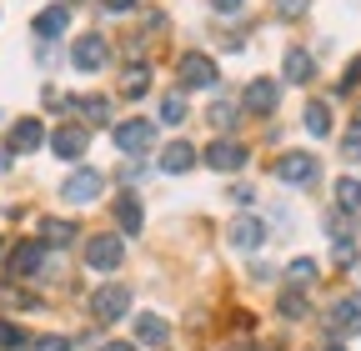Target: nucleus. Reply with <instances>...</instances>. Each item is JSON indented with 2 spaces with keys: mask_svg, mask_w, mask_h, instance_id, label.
Masks as SVG:
<instances>
[{
  "mask_svg": "<svg viewBox=\"0 0 361 351\" xmlns=\"http://www.w3.org/2000/svg\"><path fill=\"white\" fill-rule=\"evenodd\" d=\"M66 25H71L66 6H51V11H40V16H35V35H45V40H51V35H61Z\"/></svg>",
  "mask_w": 361,
  "mask_h": 351,
  "instance_id": "aec40b11",
  "label": "nucleus"
},
{
  "mask_svg": "<svg viewBox=\"0 0 361 351\" xmlns=\"http://www.w3.org/2000/svg\"><path fill=\"white\" fill-rule=\"evenodd\" d=\"M161 121H166V125H176V121H186V106H180L176 96H171V101H161Z\"/></svg>",
  "mask_w": 361,
  "mask_h": 351,
  "instance_id": "2f4dec72",
  "label": "nucleus"
},
{
  "mask_svg": "<svg viewBox=\"0 0 361 351\" xmlns=\"http://www.w3.org/2000/svg\"><path fill=\"white\" fill-rule=\"evenodd\" d=\"M276 11H281L286 20H301V16L311 11V0H276Z\"/></svg>",
  "mask_w": 361,
  "mask_h": 351,
  "instance_id": "c756f323",
  "label": "nucleus"
},
{
  "mask_svg": "<svg viewBox=\"0 0 361 351\" xmlns=\"http://www.w3.org/2000/svg\"><path fill=\"white\" fill-rule=\"evenodd\" d=\"M326 326H331V336H356V331H361V296H341V301H331Z\"/></svg>",
  "mask_w": 361,
  "mask_h": 351,
  "instance_id": "423d86ee",
  "label": "nucleus"
},
{
  "mask_svg": "<svg viewBox=\"0 0 361 351\" xmlns=\"http://www.w3.org/2000/svg\"><path fill=\"white\" fill-rule=\"evenodd\" d=\"M101 191H106V176H101V171H90V166H85V171H75L71 181L61 186V196H66L71 206H90Z\"/></svg>",
  "mask_w": 361,
  "mask_h": 351,
  "instance_id": "20e7f679",
  "label": "nucleus"
},
{
  "mask_svg": "<svg viewBox=\"0 0 361 351\" xmlns=\"http://www.w3.org/2000/svg\"><path fill=\"white\" fill-rule=\"evenodd\" d=\"M116 226H121L126 236L141 231V201H135V196H121V201H116Z\"/></svg>",
  "mask_w": 361,
  "mask_h": 351,
  "instance_id": "6ab92c4d",
  "label": "nucleus"
},
{
  "mask_svg": "<svg viewBox=\"0 0 361 351\" xmlns=\"http://www.w3.org/2000/svg\"><path fill=\"white\" fill-rule=\"evenodd\" d=\"M151 141H156V125H151V121H126V125H116V151H121V156H141V151H151Z\"/></svg>",
  "mask_w": 361,
  "mask_h": 351,
  "instance_id": "39448f33",
  "label": "nucleus"
},
{
  "mask_svg": "<svg viewBox=\"0 0 361 351\" xmlns=\"http://www.w3.org/2000/svg\"><path fill=\"white\" fill-rule=\"evenodd\" d=\"M126 306H130V291H126V286H101V291H90V316H96V321L126 316Z\"/></svg>",
  "mask_w": 361,
  "mask_h": 351,
  "instance_id": "0eeeda50",
  "label": "nucleus"
},
{
  "mask_svg": "<svg viewBox=\"0 0 361 351\" xmlns=\"http://www.w3.org/2000/svg\"><path fill=\"white\" fill-rule=\"evenodd\" d=\"M281 316H286V321H301V316H306V296H301V291H286V296H281Z\"/></svg>",
  "mask_w": 361,
  "mask_h": 351,
  "instance_id": "bb28decb",
  "label": "nucleus"
},
{
  "mask_svg": "<svg viewBox=\"0 0 361 351\" xmlns=\"http://www.w3.org/2000/svg\"><path fill=\"white\" fill-rule=\"evenodd\" d=\"M356 80H361V61H351V70L341 75V91H351V85H356Z\"/></svg>",
  "mask_w": 361,
  "mask_h": 351,
  "instance_id": "72a5a7b5",
  "label": "nucleus"
},
{
  "mask_svg": "<svg viewBox=\"0 0 361 351\" xmlns=\"http://www.w3.org/2000/svg\"><path fill=\"white\" fill-rule=\"evenodd\" d=\"M11 161H16V151H0V171H11Z\"/></svg>",
  "mask_w": 361,
  "mask_h": 351,
  "instance_id": "e433bc0d",
  "label": "nucleus"
},
{
  "mask_svg": "<svg viewBox=\"0 0 361 351\" xmlns=\"http://www.w3.org/2000/svg\"><path fill=\"white\" fill-rule=\"evenodd\" d=\"M336 206L351 216V211H361V181H356V176H341V181H336Z\"/></svg>",
  "mask_w": 361,
  "mask_h": 351,
  "instance_id": "5701e85b",
  "label": "nucleus"
},
{
  "mask_svg": "<svg viewBox=\"0 0 361 351\" xmlns=\"http://www.w3.org/2000/svg\"><path fill=\"white\" fill-rule=\"evenodd\" d=\"M261 236H266V226L256 221V216H236V221H231V246L236 251H256Z\"/></svg>",
  "mask_w": 361,
  "mask_h": 351,
  "instance_id": "ddd939ff",
  "label": "nucleus"
},
{
  "mask_svg": "<svg viewBox=\"0 0 361 351\" xmlns=\"http://www.w3.org/2000/svg\"><path fill=\"white\" fill-rule=\"evenodd\" d=\"M101 6H106V11H111V16H126V11H130V6H135V0H101Z\"/></svg>",
  "mask_w": 361,
  "mask_h": 351,
  "instance_id": "f704fd0d",
  "label": "nucleus"
},
{
  "mask_svg": "<svg viewBox=\"0 0 361 351\" xmlns=\"http://www.w3.org/2000/svg\"><path fill=\"white\" fill-rule=\"evenodd\" d=\"M241 111H246V106H241V101H216V106H211V111H206V121H211V125H221V130H226V125H236V116H241Z\"/></svg>",
  "mask_w": 361,
  "mask_h": 351,
  "instance_id": "b1692460",
  "label": "nucleus"
},
{
  "mask_svg": "<svg viewBox=\"0 0 361 351\" xmlns=\"http://www.w3.org/2000/svg\"><path fill=\"white\" fill-rule=\"evenodd\" d=\"M281 75H286L291 85H306V80L316 75V61H311L306 51H286V66H281Z\"/></svg>",
  "mask_w": 361,
  "mask_h": 351,
  "instance_id": "a211bd4d",
  "label": "nucleus"
},
{
  "mask_svg": "<svg viewBox=\"0 0 361 351\" xmlns=\"http://www.w3.org/2000/svg\"><path fill=\"white\" fill-rule=\"evenodd\" d=\"M35 351H75L66 336H45V341H35Z\"/></svg>",
  "mask_w": 361,
  "mask_h": 351,
  "instance_id": "473e14b6",
  "label": "nucleus"
},
{
  "mask_svg": "<svg viewBox=\"0 0 361 351\" xmlns=\"http://www.w3.org/2000/svg\"><path fill=\"white\" fill-rule=\"evenodd\" d=\"M106 56H111L106 35H80L75 46H71V66H75L80 75H96V70L106 66Z\"/></svg>",
  "mask_w": 361,
  "mask_h": 351,
  "instance_id": "7ed1b4c3",
  "label": "nucleus"
},
{
  "mask_svg": "<svg viewBox=\"0 0 361 351\" xmlns=\"http://www.w3.org/2000/svg\"><path fill=\"white\" fill-rule=\"evenodd\" d=\"M201 161H206L211 171H241V166H246V146H241V141H211Z\"/></svg>",
  "mask_w": 361,
  "mask_h": 351,
  "instance_id": "1a4fd4ad",
  "label": "nucleus"
},
{
  "mask_svg": "<svg viewBox=\"0 0 361 351\" xmlns=\"http://www.w3.org/2000/svg\"><path fill=\"white\" fill-rule=\"evenodd\" d=\"M30 341H25V331L16 326V321H0V351H25Z\"/></svg>",
  "mask_w": 361,
  "mask_h": 351,
  "instance_id": "a878e982",
  "label": "nucleus"
},
{
  "mask_svg": "<svg viewBox=\"0 0 361 351\" xmlns=\"http://www.w3.org/2000/svg\"><path fill=\"white\" fill-rule=\"evenodd\" d=\"M201 156H196V146H186V141H171L166 151H161V171H171V176H180V171H191Z\"/></svg>",
  "mask_w": 361,
  "mask_h": 351,
  "instance_id": "dca6fc26",
  "label": "nucleus"
},
{
  "mask_svg": "<svg viewBox=\"0 0 361 351\" xmlns=\"http://www.w3.org/2000/svg\"><path fill=\"white\" fill-rule=\"evenodd\" d=\"M286 276H291V281H316V261H306V256L291 261V271H286Z\"/></svg>",
  "mask_w": 361,
  "mask_h": 351,
  "instance_id": "7c9ffc66",
  "label": "nucleus"
},
{
  "mask_svg": "<svg viewBox=\"0 0 361 351\" xmlns=\"http://www.w3.org/2000/svg\"><path fill=\"white\" fill-rule=\"evenodd\" d=\"M306 130H311V136H331V111H326L322 101L306 106Z\"/></svg>",
  "mask_w": 361,
  "mask_h": 351,
  "instance_id": "393cba45",
  "label": "nucleus"
},
{
  "mask_svg": "<svg viewBox=\"0 0 361 351\" xmlns=\"http://www.w3.org/2000/svg\"><path fill=\"white\" fill-rule=\"evenodd\" d=\"M316 176H322V166H316V156H306V151H286L276 161V181L281 186H311Z\"/></svg>",
  "mask_w": 361,
  "mask_h": 351,
  "instance_id": "f257e3e1",
  "label": "nucleus"
},
{
  "mask_svg": "<svg viewBox=\"0 0 361 351\" xmlns=\"http://www.w3.org/2000/svg\"><path fill=\"white\" fill-rule=\"evenodd\" d=\"M326 351H341V346H326Z\"/></svg>",
  "mask_w": 361,
  "mask_h": 351,
  "instance_id": "58836bf2",
  "label": "nucleus"
},
{
  "mask_svg": "<svg viewBox=\"0 0 361 351\" xmlns=\"http://www.w3.org/2000/svg\"><path fill=\"white\" fill-rule=\"evenodd\" d=\"M241 106H246V111H256V116H271V111H276V80H266V75H256V80L246 85V96H241Z\"/></svg>",
  "mask_w": 361,
  "mask_h": 351,
  "instance_id": "9b49d317",
  "label": "nucleus"
},
{
  "mask_svg": "<svg viewBox=\"0 0 361 351\" xmlns=\"http://www.w3.org/2000/svg\"><path fill=\"white\" fill-rule=\"evenodd\" d=\"M341 156H346V161H361V116H356V125L346 130V141H341Z\"/></svg>",
  "mask_w": 361,
  "mask_h": 351,
  "instance_id": "cd10ccee",
  "label": "nucleus"
},
{
  "mask_svg": "<svg viewBox=\"0 0 361 351\" xmlns=\"http://www.w3.org/2000/svg\"><path fill=\"white\" fill-rule=\"evenodd\" d=\"M135 336H141L146 346H166V336H171V326H166L161 316H141V321H135Z\"/></svg>",
  "mask_w": 361,
  "mask_h": 351,
  "instance_id": "4be33fe9",
  "label": "nucleus"
},
{
  "mask_svg": "<svg viewBox=\"0 0 361 351\" xmlns=\"http://www.w3.org/2000/svg\"><path fill=\"white\" fill-rule=\"evenodd\" d=\"M101 351H130V346H126V341H111V346H101Z\"/></svg>",
  "mask_w": 361,
  "mask_h": 351,
  "instance_id": "4c0bfd02",
  "label": "nucleus"
},
{
  "mask_svg": "<svg viewBox=\"0 0 361 351\" xmlns=\"http://www.w3.org/2000/svg\"><path fill=\"white\" fill-rule=\"evenodd\" d=\"M40 266H45V246H40V241H20V246L11 251V271H16V276H35Z\"/></svg>",
  "mask_w": 361,
  "mask_h": 351,
  "instance_id": "f8f14e48",
  "label": "nucleus"
},
{
  "mask_svg": "<svg viewBox=\"0 0 361 351\" xmlns=\"http://www.w3.org/2000/svg\"><path fill=\"white\" fill-rule=\"evenodd\" d=\"M71 111H80V116H85V125H106V121H111V101H106V96H90V101L80 96Z\"/></svg>",
  "mask_w": 361,
  "mask_h": 351,
  "instance_id": "412c9836",
  "label": "nucleus"
},
{
  "mask_svg": "<svg viewBox=\"0 0 361 351\" xmlns=\"http://www.w3.org/2000/svg\"><path fill=\"white\" fill-rule=\"evenodd\" d=\"M71 241H75V221H56V216L40 221V246H71Z\"/></svg>",
  "mask_w": 361,
  "mask_h": 351,
  "instance_id": "f3484780",
  "label": "nucleus"
},
{
  "mask_svg": "<svg viewBox=\"0 0 361 351\" xmlns=\"http://www.w3.org/2000/svg\"><path fill=\"white\" fill-rule=\"evenodd\" d=\"M180 85H191V91H211L216 85V61L211 56H180Z\"/></svg>",
  "mask_w": 361,
  "mask_h": 351,
  "instance_id": "6e6552de",
  "label": "nucleus"
},
{
  "mask_svg": "<svg viewBox=\"0 0 361 351\" xmlns=\"http://www.w3.org/2000/svg\"><path fill=\"white\" fill-rule=\"evenodd\" d=\"M211 6H216L221 16H231V11H241V0H211Z\"/></svg>",
  "mask_w": 361,
  "mask_h": 351,
  "instance_id": "c9c22d12",
  "label": "nucleus"
},
{
  "mask_svg": "<svg viewBox=\"0 0 361 351\" xmlns=\"http://www.w3.org/2000/svg\"><path fill=\"white\" fill-rule=\"evenodd\" d=\"M85 146H90L85 125H61L56 136H51V151H56L61 161H75V156H85Z\"/></svg>",
  "mask_w": 361,
  "mask_h": 351,
  "instance_id": "9d476101",
  "label": "nucleus"
},
{
  "mask_svg": "<svg viewBox=\"0 0 361 351\" xmlns=\"http://www.w3.org/2000/svg\"><path fill=\"white\" fill-rule=\"evenodd\" d=\"M146 85H151V66H146V61H130V66L121 70V91H126V101H141Z\"/></svg>",
  "mask_w": 361,
  "mask_h": 351,
  "instance_id": "2eb2a0df",
  "label": "nucleus"
},
{
  "mask_svg": "<svg viewBox=\"0 0 361 351\" xmlns=\"http://www.w3.org/2000/svg\"><path fill=\"white\" fill-rule=\"evenodd\" d=\"M336 266H356V241L351 236H336Z\"/></svg>",
  "mask_w": 361,
  "mask_h": 351,
  "instance_id": "c85d7f7f",
  "label": "nucleus"
},
{
  "mask_svg": "<svg viewBox=\"0 0 361 351\" xmlns=\"http://www.w3.org/2000/svg\"><path fill=\"white\" fill-rule=\"evenodd\" d=\"M126 261V241L121 236H90L85 241V266L90 271H116Z\"/></svg>",
  "mask_w": 361,
  "mask_h": 351,
  "instance_id": "f03ea898",
  "label": "nucleus"
},
{
  "mask_svg": "<svg viewBox=\"0 0 361 351\" xmlns=\"http://www.w3.org/2000/svg\"><path fill=\"white\" fill-rule=\"evenodd\" d=\"M40 141H45V125H40L35 116H25V121L11 125V151H35Z\"/></svg>",
  "mask_w": 361,
  "mask_h": 351,
  "instance_id": "4468645a",
  "label": "nucleus"
}]
</instances>
